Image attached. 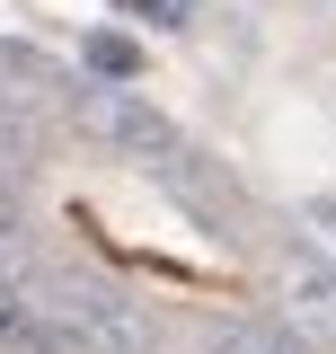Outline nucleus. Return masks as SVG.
Instances as JSON below:
<instances>
[{
    "instance_id": "1",
    "label": "nucleus",
    "mask_w": 336,
    "mask_h": 354,
    "mask_svg": "<svg viewBox=\"0 0 336 354\" xmlns=\"http://www.w3.org/2000/svg\"><path fill=\"white\" fill-rule=\"evenodd\" d=\"M18 301L36 319L44 354H151V319L133 301H115L106 283H88V274H27Z\"/></svg>"
},
{
    "instance_id": "2",
    "label": "nucleus",
    "mask_w": 336,
    "mask_h": 354,
    "mask_svg": "<svg viewBox=\"0 0 336 354\" xmlns=\"http://www.w3.org/2000/svg\"><path fill=\"white\" fill-rule=\"evenodd\" d=\"M283 319L301 337H336V266L328 257H292L283 266Z\"/></svg>"
},
{
    "instance_id": "3",
    "label": "nucleus",
    "mask_w": 336,
    "mask_h": 354,
    "mask_svg": "<svg viewBox=\"0 0 336 354\" xmlns=\"http://www.w3.org/2000/svg\"><path fill=\"white\" fill-rule=\"evenodd\" d=\"M212 354H319L292 319H212Z\"/></svg>"
},
{
    "instance_id": "4",
    "label": "nucleus",
    "mask_w": 336,
    "mask_h": 354,
    "mask_svg": "<svg viewBox=\"0 0 336 354\" xmlns=\"http://www.w3.org/2000/svg\"><path fill=\"white\" fill-rule=\"evenodd\" d=\"M88 71H97V80H133V71H142V44H133L124 27H97V36H88Z\"/></svg>"
},
{
    "instance_id": "5",
    "label": "nucleus",
    "mask_w": 336,
    "mask_h": 354,
    "mask_svg": "<svg viewBox=\"0 0 336 354\" xmlns=\"http://www.w3.org/2000/svg\"><path fill=\"white\" fill-rule=\"evenodd\" d=\"M0 346H36V319H27V301H18V283H0Z\"/></svg>"
}]
</instances>
